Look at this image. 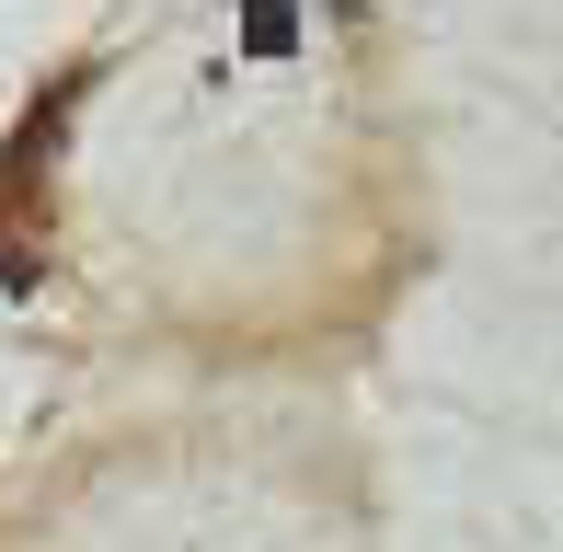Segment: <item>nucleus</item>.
Returning <instances> with one entry per match:
<instances>
[{"mask_svg":"<svg viewBox=\"0 0 563 552\" xmlns=\"http://www.w3.org/2000/svg\"><path fill=\"white\" fill-rule=\"evenodd\" d=\"M288 35H299V12H288V0H253V12H242V46H253V58H276Z\"/></svg>","mask_w":563,"mask_h":552,"instance_id":"obj_1","label":"nucleus"},{"mask_svg":"<svg viewBox=\"0 0 563 552\" xmlns=\"http://www.w3.org/2000/svg\"><path fill=\"white\" fill-rule=\"evenodd\" d=\"M0 288H35V242L23 231H0Z\"/></svg>","mask_w":563,"mask_h":552,"instance_id":"obj_2","label":"nucleus"}]
</instances>
